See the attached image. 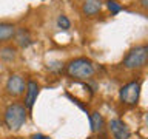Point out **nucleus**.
Listing matches in <instances>:
<instances>
[{
    "instance_id": "f257e3e1",
    "label": "nucleus",
    "mask_w": 148,
    "mask_h": 139,
    "mask_svg": "<svg viewBox=\"0 0 148 139\" xmlns=\"http://www.w3.org/2000/svg\"><path fill=\"white\" fill-rule=\"evenodd\" d=\"M68 74L74 79H86L94 74V65L90 59L79 57L68 63Z\"/></svg>"
},
{
    "instance_id": "f03ea898",
    "label": "nucleus",
    "mask_w": 148,
    "mask_h": 139,
    "mask_svg": "<svg viewBox=\"0 0 148 139\" xmlns=\"http://www.w3.org/2000/svg\"><path fill=\"white\" fill-rule=\"evenodd\" d=\"M26 122V110L20 104L9 105L5 111V124L11 130H18Z\"/></svg>"
},
{
    "instance_id": "7ed1b4c3",
    "label": "nucleus",
    "mask_w": 148,
    "mask_h": 139,
    "mask_svg": "<svg viewBox=\"0 0 148 139\" xmlns=\"http://www.w3.org/2000/svg\"><path fill=\"white\" fill-rule=\"evenodd\" d=\"M148 60V54L145 51V46H137V48L131 50L130 53L125 56L123 59V67L128 70H136L140 68L147 63Z\"/></svg>"
},
{
    "instance_id": "20e7f679",
    "label": "nucleus",
    "mask_w": 148,
    "mask_h": 139,
    "mask_svg": "<svg viewBox=\"0 0 148 139\" xmlns=\"http://www.w3.org/2000/svg\"><path fill=\"white\" fill-rule=\"evenodd\" d=\"M140 96V83L130 82L120 88V100L127 105H136Z\"/></svg>"
},
{
    "instance_id": "39448f33",
    "label": "nucleus",
    "mask_w": 148,
    "mask_h": 139,
    "mask_svg": "<svg viewBox=\"0 0 148 139\" xmlns=\"http://www.w3.org/2000/svg\"><path fill=\"white\" fill-rule=\"evenodd\" d=\"M110 130L114 134V139H128L130 138V128L120 119L110 120Z\"/></svg>"
},
{
    "instance_id": "423d86ee",
    "label": "nucleus",
    "mask_w": 148,
    "mask_h": 139,
    "mask_svg": "<svg viewBox=\"0 0 148 139\" xmlns=\"http://www.w3.org/2000/svg\"><path fill=\"white\" fill-rule=\"evenodd\" d=\"M6 90H8L9 94H12V96L22 94L23 90H25V82H23L22 76L12 74V76L8 79V82H6Z\"/></svg>"
},
{
    "instance_id": "0eeeda50",
    "label": "nucleus",
    "mask_w": 148,
    "mask_h": 139,
    "mask_svg": "<svg viewBox=\"0 0 148 139\" xmlns=\"http://www.w3.org/2000/svg\"><path fill=\"white\" fill-rule=\"evenodd\" d=\"M37 94H39V85L34 81H29L26 88V99H25V105L28 110H31L34 107V102L37 100Z\"/></svg>"
},
{
    "instance_id": "6e6552de",
    "label": "nucleus",
    "mask_w": 148,
    "mask_h": 139,
    "mask_svg": "<svg viewBox=\"0 0 148 139\" xmlns=\"http://www.w3.org/2000/svg\"><path fill=\"white\" fill-rule=\"evenodd\" d=\"M102 9V2L100 0H85L82 5V11L86 16H96Z\"/></svg>"
},
{
    "instance_id": "1a4fd4ad",
    "label": "nucleus",
    "mask_w": 148,
    "mask_h": 139,
    "mask_svg": "<svg viewBox=\"0 0 148 139\" xmlns=\"http://www.w3.org/2000/svg\"><path fill=\"white\" fill-rule=\"evenodd\" d=\"M16 34V28L11 23H0V42H6L12 39V36Z\"/></svg>"
},
{
    "instance_id": "9d476101",
    "label": "nucleus",
    "mask_w": 148,
    "mask_h": 139,
    "mask_svg": "<svg viewBox=\"0 0 148 139\" xmlns=\"http://www.w3.org/2000/svg\"><path fill=\"white\" fill-rule=\"evenodd\" d=\"M90 122H91V130L92 131H100L102 127H103V118H102L100 113H92L90 116Z\"/></svg>"
},
{
    "instance_id": "9b49d317",
    "label": "nucleus",
    "mask_w": 148,
    "mask_h": 139,
    "mask_svg": "<svg viewBox=\"0 0 148 139\" xmlns=\"http://www.w3.org/2000/svg\"><path fill=\"white\" fill-rule=\"evenodd\" d=\"M16 36V39H17V43L22 46V48H26V46H29L32 43V40H31V37L28 36V32L25 30H20L17 32V34H14Z\"/></svg>"
},
{
    "instance_id": "f8f14e48",
    "label": "nucleus",
    "mask_w": 148,
    "mask_h": 139,
    "mask_svg": "<svg viewBox=\"0 0 148 139\" xmlns=\"http://www.w3.org/2000/svg\"><path fill=\"white\" fill-rule=\"evenodd\" d=\"M57 26L62 28V30H69L71 23H69V20H68L66 16H59V17H57Z\"/></svg>"
},
{
    "instance_id": "ddd939ff",
    "label": "nucleus",
    "mask_w": 148,
    "mask_h": 139,
    "mask_svg": "<svg viewBox=\"0 0 148 139\" xmlns=\"http://www.w3.org/2000/svg\"><path fill=\"white\" fill-rule=\"evenodd\" d=\"M106 6H108V9H110L113 14H117V12L122 11V6H120V5L116 2V0H108V2H106Z\"/></svg>"
},
{
    "instance_id": "4468645a",
    "label": "nucleus",
    "mask_w": 148,
    "mask_h": 139,
    "mask_svg": "<svg viewBox=\"0 0 148 139\" xmlns=\"http://www.w3.org/2000/svg\"><path fill=\"white\" fill-rule=\"evenodd\" d=\"M16 51H14L12 48H3L2 51H0V56H2L3 59H14V54Z\"/></svg>"
},
{
    "instance_id": "2eb2a0df",
    "label": "nucleus",
    "mask_w": 148,
    "mask_h": 139,
    "mask_svg": "<svg viewBox=\"0 0 148 139\" xmlns=\"http://www.w3.org/2000/svg\"><path fill=\"white\" fill-rule=\"evenodd\" d=\"M31 139H51V138H48V136H45V134H34Z\"/></svg>"
},
{
    "instance_id": "dca6fc26",
    "label": "nucleus",
    "mask_w": 148,
    "mask_h": 139,
    "mask_svg": "<svg viewBox=\"0 0 148 139\" xmlns=\"http://www.w3.org/2000/svg\"><path fill=\"white\" fill-rule=\"evenodd\" d=\"M140 3H142V6H143V8H147V9H148V0H140Z\"/></svg>"
},
{
    "instance_id": "f3484780",
    "label": "nucleus",
    "mask_w": 148,
    "mask_h": 139,
    "mask_svg": "<svg viewBox=\"0 0 148 139\" xmlns=\"http://www.w3.org/2000/svg\"><path fill=\"white\" fill-rule=\"evenodd\" d=\"M145 51H147V54H148V45L145 46Z\"/></svg>"
},
{
    "instance_id": "a211bd4d",
    "label": "nucleus",
    "mask_w": 148,
    "mask_h": 139,
    "mask_svg": "<svg viewBox=\"0 0 148 139\" xmlns=\"http://www.w3.org/2000/svg\"><path fill=\"white\" fill-rule=\"evenodd\" d=\"M147 119H148V118H147Z\"/></svg>"
}]
</instances>
